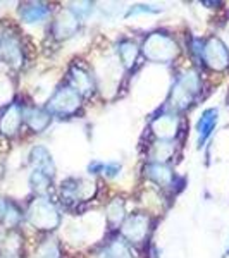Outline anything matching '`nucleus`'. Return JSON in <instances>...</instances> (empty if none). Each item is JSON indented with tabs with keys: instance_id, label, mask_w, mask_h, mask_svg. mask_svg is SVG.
I'll return each mask as SVG.
<instances>
[{
	"instance_id": "obj_24",
	"label": "nucleus",
	"mask_w": 229,
	"mask_h": 258,
	"mask_svg": "<svg viewBox=\"0 0 229 258\" xmlns=\"http://www.w3.org/2000/svg\"><path fill=\"white\" fill-rule=\"evenodd\" d=\"M7 207H9V203H7L6 200L0 198V220H2L4 217H6V214H7Z\"/></svg>"
},
{
	"instance_id": "obj_17",
	"label": "nucleus",
	"mask_w": 229,
	"mask_h": 258,
	"mask_svg": "<svg viewBox=\"0 0 229 258\" xmlns=\"http://www.w3.org/2000/svg\"><path fill=\"white\" fill-rule=\"evenodd\" d=\"M145 174L153 179L155 182H159L162 186H167L170 184V181H173V172L165 167V165L162 164H150L147 165V169H145Z\"/></svg>"
},
{
	"instance_id": "obj_18",
	"label": "nucleus",
	"mask_w": 229,
	"mask_h": 258,
	"mask_svg": "<svg viewBox=\"0 0 229 258\" xmlns=\"http://www.w3.org/2000/svg\"><path fill=\"white\" fill-rule=\"evenodd\" d=\"M100 258H133V256L130 253V248L126 246V243L121 239H116L105 248V251L100 255Z\"/></svg>"
},
{
	"instance_id": "obj_11",
	"label": "nucleus",
	"mask_w": 229,
	"mask_h": 258,
	"mask_svg": "<svg viewBox=\"0 0 229 258\" xmlns=\"http://www.w3.org/2000/svg\"><path fill=\"white\" fill-rule=\"evenodd\" d=\"M69 81L73 85V90L80 95H90L93 91V80L85 69L73 68L69 73Z\"/></svg>"
},
{
	"instance_id": "obj_7",
	"label": "nucleus",
	"mask_w": 229,
	"mask_h": 258,
	"mask_svg": "<svg viewBox=\"0 0 229 258\" xmlns=\"http://www.w3.org/2000/svg\"><path fill=\"white\" fill-rule=\"evenodd\" d=\"M0 52L4 53L7 62H11L16 68L23 64V48H21V41L14 33H4L0 36Z\"/></svg>"
},
{
	"instance_id": "obj_22",
	"label": "nucleus",
	"mask_w": 229,
	"mask_h": 258,
	"mask_svg": "<svg viewBox=\"0 0 229 258\" xmlns=\"http://www.w3.org/2000/svg\"><path fill=\"white\" fill-rule=\"evenodd\" d=\"M31 184H33V188H35V189L43 191V189H47V186L50 184V177L45 176V174L38 172V170H35V172H33V176H31Z\"/></svg>"
},
{
	"instance_id": "obj_13",
	"label": "nucleus",
	"mask_w": 229,
	"mask_h": 258,
	"mask_svg": "<svg viewBox=\"0 0 229 258\" xmlns=\"http://www.w3.org/2000/svg\"><path fill=\"white\" fill-rule=\"evenodd\" d=\"M152 129L155 131V135L160 140L167 141L176 135V129H178L176 117H173V115H160V117H157L152 122Z\"/></svg>"
},
{
	"instance_id": "obj_23",
	"label": "nucleus",
	"mask_w": 229,
	"mask_h": 258,
	"mask_svg": "<svg viewBox=\"0 0 229 258\" xmlns=\"http://www.w3.org/2000/svg\"><path fill=\"white\" fill-rule=\"evenodd\" d=\"M40 258H59V253H57L55 246H47L45 248V251L41 253Z\"/></svg>"
},
{
	"instance_id": "obj_5",
	"label": "nucleus",
	"mask_w": 229,
	"mask_h": 258,
	"mask_svg": "<svg viewBox=\"0 0 229 258\" xmlns=\"http://www.w3.org/2000/svg\"><path fill=\"white\" fill-rule=\"evenodd\" d=\"M202 59L207 68L214 71H224L229 68V52L226 45L217 38H210L203 45Z\"/></svg>"
},
{
	"instance_id": "obj_14",
	"label": "nucleus",
	"mask_w": 229,
	"mask_h": 258,
	"mask_svg": "<svg viewBox=\"0 0 229 258\" xmlns=\"http://www.w3.org/2000/svg\"><path fill=\"white\" fill-rule=\"evenodd\" d=\"M21 18L24 23H41L43 19H47V16L50 14V9L43 4H26V6L21 7L19 11Z\"/></svg>"
},
{
	"instance_id": "obj_3",
	"label": "nucleus",
	"mask_w": 229,
	"mask_h": 258,
	"mask_svg": "<svg viewBox=\"0 0 229 258\" xmlns=\"http://www.w3.org/2000/svg\"><path fill=\"white\" fill-rule=\"evenodd\" d=\"M200 88V80L197 74L188 73L185 76H181L178 83L173 88V95H170V102L176 109H185L193 102L195 95L198 93Z\"/></svg>"
},
{
	"instance_id": "obj_4",
	"label": "nucleus",
	"mask_w": 229,
	"mask_h": 258,
	"mask_svg": "<svg viewBox=\"0 0 229 258\" xmlns=\"http://www.w3.org/2000/svg\"><path fill=\"white\" fill-rule=\"evenodd\" d=\"M95 195V182L86 179H68L61 186V197L66 203H78L91 200Z\"/></svg>"
},
{
	"instance_id": "obj_10",
	"label": "nucleus",
	"mask_w": 229,
	"mask_h": 258,
	"mask_svg": "<svg viewBox=\"0 0 229 258\" xmlns=\"http://www.w3.org/2000/svg\"><path fill=\"white\" fill-rule=\"evenodd\" d=\"M78 24H80V18L73 11H66L53 24V33H55L57 38H66V36H71L78 30Z\"/></svg>"
},
{
	"instance_id": "obj_9",
	"label": "nucleus",
	"mask_w": 229,
	"mask_h": 258,
	"mask_svg": "<svg viewBox=\"0 0 229 258\" xmlns=\"http://www.w3.org/2000/svg\"><path fill=\"white\" fill-rule=\"evenodd\" d=\"M21 122H23V109L18 103H12L0 119V131L7 136H12L18 133Z\"/></svg>"
},
{
	"instance_id": "obj_2",
	"label": "nucleus",
	"mask_w": 229,
	"mask_h": 258,
	"mask_svg": "<svg viewBox=\"0 0 229 258\" xmlns=\"http://www.w3.org/2000/svg\"><path fill=\"white\" fill-rule=\"evenodd\" d=\"M28 219L35 227L38 229H53L59 226V212L55 207L48 202L47 198H38L31 203L30 212H28Z\"/></svg>"
},
{
	"instance_id": "obj_8",
	"label": "nucleus",
	"mask_w": 229,
	"mask_h": 258,
	"mask_svg": "<svg viewBox=\"0 0 229 258\" xmlns=\"http://www.w3.org/2000/svg\"><path fill=\"white\" fill-rule=\"evenodd\" d=\"M147 232H148V217L143 214L131 215L123 226V234L130 241H135V243L143 241Z\"/></svg>"
},
{
	"instance_id": "obj_16",
	"label": "nucleus",
	"mask_w": 229,
	"mask_h": 258,
	"mask_svg": "<svg viewBox=\"0 0 229 258\" xmlns=\"http://www.w3.org/2000/svg\"><path fill=\"white\" fill-rule=\"evenodd\" d=\"M215 124H217V110H215V109H209V110L203 112L202 117H200V120H198V124H197L200 145H202L203 141L209 138L212 129L215 127Z\"/></svg>"
},
{
	"instance_id": "obj_15",
	"label": "nucleus",
	"mask_w": 229,
	"mask_h": 258,
	"mask_svg": "<svg viewBox=\"0 0 229 258\" xmlns=\"http://www.w3.org/2000/svg\"><path fill=\"white\" fill-rule=\"evenodd\" d=\"M23 117L26 119L28 126H30L33 131L40 133L43 129H47V126L50 124V114L41 109H28L23 112Z\"/></svg>"
},
{
	"instance_id": "obj_19",
	"label": "nucleus",
	"mask_w": 229,
	"mask_h": 258,
	"mask_svg": "<svg viewBox=\"0 0 229 258\" xmlns=\"http://www.w3.org/2000/svg\"><path fill=\"white\" fill-rule=\"evenodd\" d=\"M118 53L121 57V60L124 62V66H133L136 60V57H138V48H136L135 43H131V41H121L119 47H118Z\"/></svg>"
},
{
	"instance_id": "obj_12",
	"label": "nucleus",
	"mask_w": 229,
	"mask_h": 258,
	"mask_svg": "<svg viewBox=\"0 0 229 258\" xmlns=\"http://www.w3.org/2000/svg\"><path fill=\"white\" fill-rule=\"evenodd\" d=\"M31 164L35 165V170L45 174V176L52 177L53 176V162L50 153L47 152V148L43 147H36L31 152Z\"/></svg>"
},
{
	"instance_id": "obj_21",
	"label": "nucleus",
	"mask_w": 229,
	"mask_h": 258,
	"mask_svg": "<svg viewBox=\"0 0 229 258\" xmlns=\"http://www.w3.org/2000/svg\"><path fill=\"white\" fill-rule=\"evenodd\" d=\"M124 217V205L121 200H114L112 203H109L107 207V219H109L110 224H119Z\"/></svg>"
},
{
	"instance_id": "obj_6",
	"label": "nucleus",
	"mask_w": 229,
	"mask_h": 258,
	"mask_svg": "<svg viewBox=\"0 0 229 258\" xmlns=\"http://www.w3.org/2000/svg\"><path fill=\"white\" fill-rule=\"evenodd\" d=\"M80 102H81V97L78 91H74L73 88H61L50 98L48 102V112L50 114H61V115H68V114H73V112L78 110L80 107Z\"/></svg>"
},
{
	"instance_id": "obj_1",
	"label": "nucleus",
	"mask_w": 229,
	"mask_h": 258,
	"mask_svg": "<svg viewBox=\"0 0 229 258\" xmlns=\"http://www.w3.org/2000/svg\"><path fill=\"white\" fill-rule=\"evenodd\" d=\"M143 52L153 62H169L176 57V43L162 33H153L145 41Z\"/></svg>"
},
{
	"instance_id": "obj_20",
	"label": "nucleus",
	"mask_w": 229,
	"mask_h": 258,
	"mask_svg": "<svg viewBox=\"0 0 229 258\" xmlns=\"http://www.w3.org/2000/svg\"><path fill=\"white\" fill-rule=\"evenodd\" d=\"M174 152V147L170 141H165V140H160L157 145H153L152 148V159L157 162V164H160V162H165L169 159L170 155H173Z\"/></svg>"
}]
</instances>
